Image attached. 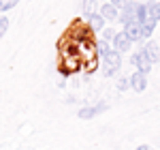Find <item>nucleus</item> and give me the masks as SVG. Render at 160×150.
Returning <instances> with one entry per match:
<instances>
[{
  "instance_id": "obj_19",
  "label": "nucleus",
  "mask_w": 160,
  "mask_h": 150,
  "mask_svg": "<svg viewBox=\"0 0 160 150\" xmlns=\"http://www.w3.org/2000/svg\"><path fill=\"white\" fill-rule=\"evenodd\" d=\"M128 88H130V84H128V79H126V77H120V79H118V90H128Z\"/></svg>"
},
{
  "instance_id": "obj_20",
  "label": "nucleus",
  "mask_w": 160,
  "mask_h": 150,
  "mask_svg": "<svg viewBox=\"0 0 160 150\" xmlns=\"http://www.w3.org/2000/svg\"><path fill=\"white\" fill-rule=\"evenodd\" d=\"M111 4H113V7H115V9H118V11H120V9H122L124 4H126V2H128V0H109Z\"/></svg>"
},
{
  "instance_id": "obj_10",
  "label": "nucleus",
  "mask_w": 160,
  "mask_h": 150,
  "mask_svg": "<svg viewBox=\"0 0 160 150\" xmlns=\"http://www.w3.org/2000/svg\"><path fill=\"white\" fill-rule=\"evenodd\" d=\"M88 28H90L92 32H100V30L105 28V19L100 17L98 13H92V15H88Z\"/></svg>"
},
{
  "instance_id": "obj_18",
  "label": "nucleus",
  "mask_w": 160,
  "mask_h": 150,
  "mask_svg": "<svg viewBox=\"0 0 160 150\" xmlns=\"http://www.w3.org/2000/svg\"><path fill=\"white\" fill-rule=\"evenodd\" d=\"M83 13L92 15L94 13V0H83Z\"/></svg>"
},
{
  "instance_id": "obj_8",
  "label": "nucleus",
  "mask_w": 160,
  "mask_h": 150,
  "mask_svg": "<svg viewBox=\"0 0 160 150\" xmlns=\"http://www.w3.org/2000/svg\"><path fill=\"white\" fill-rule=\"evenodd\" d=\"M143 51H145V56H148V60L152 64L160 62V45H156L154 41H148V43L143 45Z\"/></svg>"
},
{
  "instance_id": "obj_12",
  "label": "nucleus",
  "mask_w": 160,
  "mask_h": 150,
  "mask_svg": "<svg viewBox=\"0 0 160 150\" xmlns=\"http://www.w3.org/2000/svg\"><path fill=\"white\" fill-rule=\"evenodd\" d=\"M145 9H148V17L160 22V2L158 0H149V2H145Z\"/></svg>"
},
{
  "instance_id": "obj_11",
  "label": "nucleus",
  "mask_w": 160,
  "mask_h": 150,
  "mask_svg": "<svg viewBox=\"0 0 160 150\" xmlns=\"http://www.w3.org/2000/svg\"><path fill=\"white\" fill-rule=\"evenodd\" d=\"M156 19H152V17H148L145 22H141L139 24V28H141V39H149L152 35H154V28H156Z\"/></svg>"
},
{
  "instance_id": "obj_22",
  "label": "nucleus",
  "mask_w": 160,
  "mask_h": 150,
  "mask_svg": "<svg viewBox=\"0 0 160 150\" xmlns=\"http://www.w3.org/2000/svg\"><path fill=\"white\" fill-rule=\"evenodd\" d=\"M158 2H160V0H158Z\"/></svg>"
},
{
  "instance_id": "obj_4",
  "label": "nucleus",
  "mask_w": 160,
  "mask_h": 150,
  "mask_svg": "<svg viewBox=\"0 0 160 150\" xmlns=\"http://www.w3.org/2000/svg\"><path fill=\"white\" fill-rule=\"evenodd\" d=\"M100 112H107V103H96V105L81 107V110H79V118H81V120H90V118L98 116Z\"/></svg>"
},
{
  "instance_id": "obj_21",
  "label": "nucleus",
  "mask_w": 160,
  "mask_h": 150,
  "mask_svg": "<svg viewBox=\"0 0 160 150\" xmlns=\"http://www.w3.org/2000/svg\"><path fill=\"white\" fill-rule=\"evenodd\" d=\"M137 150H149V148H148V146H139Z\"/></svg>"
},
{
  "instance_id": "obj_17",
  "label": "nucleus",
  "mask_w": 160,
  "mask_h": 150,
  "mask_svg": "<svg viewBox=\"0 0 160 150\" xmlns=\"http://www.w3.org/2000/svg\"><path fill=\"white\" fill-rule=\"evenodd\" d=\"M113 37H115V30H113V28H102V41H105V43L113 41Z\"/></svg>"
},
{
  "instance_id": "obj_14",
  "label": "nucleus",
  "mask_w": 160,
  "mask_h": 150,
  "mask_svg": "<svg viewBox=\"0 0 160 150\" xmlns=\"http://www.w3.org/2000/svg\"><path fill=\"white\" fill-rule=\"evenodd\" d=\"M17 2L19 0H0V13L4 15L7 11H11L13 7H17Z\"/></svg>"
},
{
  "instance_id": "obj_9",
  "label": "nucleus",
  "mask_w": 160,
  "mask_h": 150,
  "mask_svg": "<svg viewBox=\"0 0 160 150\" xmlns=\"http://www.w3.org/2000/svg\"><path fill=\"white\" fill-rule=\"evenodd\" d=\"M135 9H137V2H130V0H128L122 9H120V17H118V22L126 24V22L135 19Z\"/></svg>"
},
{
  "instance_id": "obj_15",
  "label": "nucleus",
  "mask_w": 160,
  "mask_h": 150,
  "mask_svg": "<svg viewBox=\"0 0 160 150\" xmlns=\"http://www.w3.org/2000/svg\"><path fill=\"white\" fill-rule=\"evenodd\" d=\"M7 30H9V17L0 13V37L7 35Z\"/></svg>"
},
{
  "instance_id": "obj_13",
  "label": "nucleus",
  "mask_w": 160,
  "mask_h": 150,
  "mask_svg": "<svg viewBox=\"0 0 160 150\" xmlns=\"http://www.w3.org/2000/svg\"><path fill=\"white\" fill-rule=\"evenodd\" d=\"M145 19H148V9H145V4L137 2V9H135V22H137V24H141V22H145Z\"/></svg>"
},
{
  "instance_id": "obj_16",
  "label": "nucleus",
  "mask_w": 160,
  "mask_h": 150,
  "mask_svg": "<svg viewBox=\"0 0 160 150\" xmlns=\"http://www.w3.org/2000/svg\"><path fill=\"white\" fill-rule=\"evenodd\" d=\"M109 51H111L109 43H105V41H100V43H98V47H96V54H98V56H107Z\"/></svg>"
},
{
  "instance_id": "obj_6",
  "label": "nucleus",
  "mask_w": 160,
  "mask_h": 150,
  "mask_svg": "<svg viewBox=\"0 0 160 150\" xmlns=\"http://www.w3.org/2000/svg\"><path fill=\"white\" fill-rule=\"evenodd\" d=\"M126 37L130 39V43H137V41H141V28L137 24L135 19H130V22H126L124 24V30H122Z\"/></svg>"
},
{
  "instance_id": "obj_1",
  "label": "nucleus",
  "mask_w": 160,
  "mask_h": 150,
  "mask_svg": "<svg viewBox=\"0 0 160 150\" xmlns=\"http://www.w3.org/2000/svg\"><path fill=\"white\" fill-rule=\"evenodd\" d=\"M130 62H132V67H135L139 73L148 75L149 71H152V62L148 60V56H145V51H143V47L141 50H137L132 56H130Z\"/></svg>"
},
{
  "instance_id": "obj_7",
  "label": "nucleus",
  "mask_w": 160,
  "mask_h": 150,
  "mask_svg": "<svg viewBox=\"0 0 160 150\" xmlns=\"http://www.w3.org/2000/svg\"><path fill=\"white\" fill-rule=\"evenodd\" d=\"M98 15L102 17V19H107V22H118V17H120V11L111 4V2H102L100 4V11Z\"/></svg>"
},
{
  "instance_id": "obj_3",
  "label": "nucleus",
  "mask_w": 160,
  "mask_h": 150,
  "mask_svg": "<svg viewBox=\"0 0 160 150\" xmlns=\"http://www.w3.org/2000/svg\"><path fill=\"white\" fill-rule=\"evenodd\" d=\"M113 51H118V54H126V51L132 47V43H130V39L126 37L124 32H115V37H113Z\"/></svg>"
},
{
  "instance_id": "obj_5",
  "label": "nucleus",
  "mask_w": 160,
  "mask_h": 150,
  "mask_svg": "<svg viewBox=\"0 0 160 150\" xmlns=\"http://www.w3.org/2000/svg\"><path fill=\"white\" fill-rule=\"evenodd\" d=\"M128 84H130V88H132L135 92H143V90L148 88V75L135 71V73L128 77Z\"/></svg>"
},
{
  "instance_id": "obj_2",
  "label": "nucleus",
  "mask_w": 160,
  "mask_h": 150,
  "mask_svg": "<svg viewBox=\"0 0 160 150\" xmlns=\"http://www.w3.org/2000/svg\"><path fill=\"white\" fill-rule=\"evenodd\" d=\"M105 58V75L111 77V75H115V71L122 67V54H118V51L111 50L107 56H102Z\"/></svg>"
}]
</instances>
